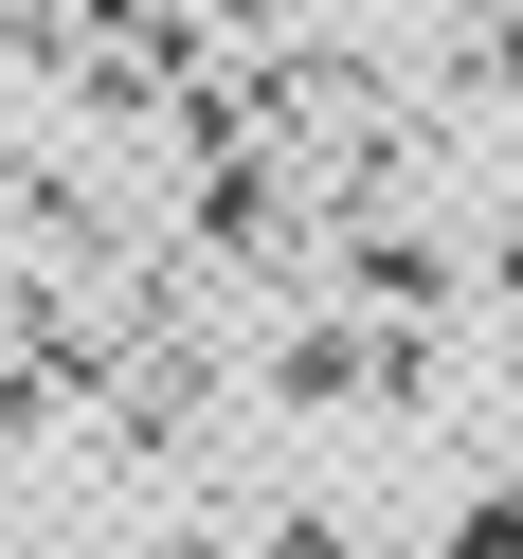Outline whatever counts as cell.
Instances as JSON below:
<instances>
[{
  "label": "cell",
  "instance_id": "cell-1",
  "mask_svg": "<svg viewBox=\"0 0 523 559\" xmlns=\"http://www.w3.org/2000/svg\"><path fill=\"white\" fill-rule=\"evenodd\" d=\"M451 559H523V487H506V506H469V542H451Z\"/></svg>",
  "mask_w": 523,
  "mask_h": 559
}]
</instances>
